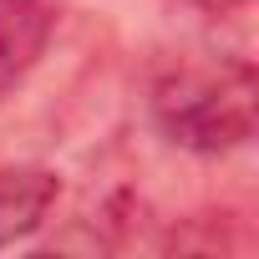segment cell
I'll return each instance as SVG.
<instances>
[{
    "instance_id": "cell-2",
    "label": "cell",
    "mask_w": 259,
    "mask_h": 259,
    "mask_svg": "<svg viewBox=\"0 0 259 259\" xmlns=\"http://www.w3.org/2000/svg\"><path fill=\"white\" fill-rule=\"evenodd\" d=\"M56 6L51 0H0V102L41 66L51 36H56Z\"/></svg>"
},
{
    "instance_id": "cell-1",
    "label": "cell",
    "mask_w": 259,
    "mask_h": 259,
    "mask_svg": "<svg viewBox=\"0 0 259 259\" xmlns=\"http://www.w3.org/2000/svg\"><path fill=\"white\" fill-rule=\"evenodd\" d=\"M254 102H259V81L254 66L239 56L173 61L148 81L153 127L193 158L239 153L254 138Z\"/></svg>"
},
{
    "instance_id": "cell-6",
    "label": "cell",
    "mask_w": 259,
    "mask_h": 259,
    "mask_svg": "<svg viewBox=\"0 0 259 259\" xmlns=\"http://www.w3.org/2000/svg\"><path fill=\"white\" fill-rule=\"evenodd\" d=\"M173 6H188L198 16H239V11L254 6V0H173Z\"/></svg>"
},
{
    "instance_id": "cell-5",
    "label": "cell",
    "mask_w": 259,
    "mask_h": 259,
    "mask_svg": "<svg viewBox=\"0 0 259 259\" xmlns=\"http://www.w3.org/2000/svg\"><path fill=\"white\" fill-rule=\"evenodd\" d=\"M148 224H153L148 198L133 193V188H117V193H107L97 203V219H92L97 249H133V244H143V229Z\"/></svg>"
},
{
    "instance_id": "cell-3",
    "label": "cell",
    "mask_w": 259,
    "mask_h": 259,
    "mask_svg": "<svg viewBox=\"0 0 259 259\" xmlns=\"http://www.w3.org/2000/svg\"><path fill=\"white\" fill-rule=\"evenodd\" d=\"M61 198V178L46 163H11L0 168V249L36 239Z\"/></svg>"
},
{
    "instance_id": "cell-4",
    "label": "cell",
    "mask_w": 259,
    "mask_h": 259,
    "mask_svg": "<svg viewBox=\"0 0 259 259\" xmlns=\"http://www.w3.org/2000/svg\"><path fill=\"white\" fill-rule=\"evenodd\" d=\"M158 254H249L254 249V229L239 208H193L183 219H173L158 239Z\"/></svg>"
}]
</instances>
